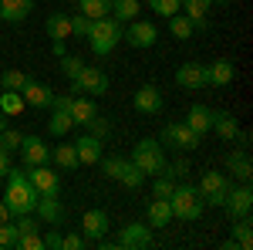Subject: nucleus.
Segmentation results:
<instances>
[{
	"label": "nucleus",
	"mask_w": 253,
	"mask_h": 250,
	"mask_svg": "<svg viewBox=\"0 0 253 250\" xmlns=\"http://www.w3.org/2000/svg\"><path fill=\"white\" fill-rule=\"evenodd\" d=\"M41 193L34 190V183L27 179V169L20 166V169H7V190H3V203H7V210L10 216H20V213H34L38 206Z\"/></svg>",
	"instance_id": "f257e3e1"
},
{
	"label": "nucleus",
	"mask_w": 253,
	"mask_h": 250,
	"mask_svg": "<svg viewBox=\"0 0 253 250\" xmlns=\"http://www.w3.org/2000/svg\"><path fill=\"white\" fill-rule=\"evenodd\" d=\"M122 34H125V24L115 20L112 14H105V17L91 20V31H88V48L95 51L98 58H105V54H112L118 44H122Z\"/></svg>",
	"instance_id": "f03ea898"
},
{
	"label": "nucleus",
	"mask_w": 253,
	"mask_h": 250,
	"mask_svg": "<svg viewBox=\"0 0 253 250\" xmlns=\"http://www.w3.org/2000/svg\"><path fill=\"white\" fill-rule=\"evenodd\" d=\"M169 206H172V220H199L203 210H206V203H203V196L196 186L189 183H175V190L169 193Z\"/></svg>",
	"instance_id": "7ed1b4c3"
},
{
	"label": "nucleus",
	"mask_w": 253,
	"mask_h": 250,
	"mask_svg": "<svg viewBox=\"0 0 253 250\" xmlns=\"http://www.w3.org/2000/svg\"><path fill=\"white\" fill-rule=\"evenodd\" d=\"M132 162H135L145 176H159L162 169H166L162 142H159V139H142V142H135V149H132Z\"/></svg>",
	"instance_id": "20e7f679"
},
{
	"label": "nucleus",
	"mask_w": 253,
	"mask_h": 250,
	"mask_svg": "<svg viewBox=\"0 0 253 250\" xmlns=\"http://www.w3.org/2000/svg\"><path fill=\"white\" fill-rule=\"evenodd\" d=\"M196 190H199V196H203L206 206H223L226 196H230V190H233V183H230L226 173H203V179H199Z\"/></svg>",
	"instance_id": "39448f33"
},
{
	"label": "nucleus",
	"mask_w": 253,
	"mask_h": 250,
	"mask_svg": "<svg viewBox=\"0 0 253 250\" xmlns=\"http://www.w3.org/2000/svg\"><path fill=\"white\" fill-rule=\"evenodd\" d=\"M162 146H172V149H182V152H193L203 146V135L193 132L186 122H172L162 129Z\"/></svg>",
	"instance_id": "423d86ee"
},
{
	"label": "nucleus",
	"mask_w": 253,
	"mask_h": 250,
	"mask_svg": "<svg viewBox=\"0 0 253 250\" xmlns=\"http://www.w3.org/2000/svg\"><path fill=\"white\" fill-rule=\"evenodd\" d=\"M71 85H75V92H78V95H88V98L98 95V98H101L105 92H108V75H105L101 68H95V64H84V68H81V75L75 78Z\"/></svg>",
	"instance_id": "0eeeda50"
},
{
	"label": "nucleus",
	"mask_w": 253,
	"mask_h": 250,
	"mask_svg": "<svg viewBox=\"0 0 253 250\" xmlns=\"http://www.w3.org/2000/svg\"><path fill=\"white\" fill-rule=\"evenodd\" d=\"M115 247H122V250H149L152 247V227H149V223H125V227L118 230Z\"/></svg>",
	"instance_id": "6e6552de"
},
{
	"label": "nucleus",
	"mask_w": 253,
	"mask_h": 250,
	"mask_svg": "<svg viewBox=\"0 0 253 250\" xmlns=\"http://www.w3.org/2000/svg\"><path fill=\"white\" fill-rule=\"evenodd\" d=\"M122 41L128 44V48H138V51H145V48H152L159 41V31L156 24H149V20H132L128 27H125V34H122Z\"/></svg>",
	"instance_id": "1a4fd4ad"
},
{
	"label": "nucleus",
	"mask_w": 253,
	"mask_h": 250,
	"mask_svg": "<svg viewBox=\"0 0 253 250\" xmlns=\"http://www.w3.org/2000/svg\"><path fill=\"white\" fill-rule=\"evenodd\" d=\"M27 169V179L34 183V190L41 196H61V176L54 169H47V162L44 166H24Z\"/></svg>",
	"instance_id": "9d476101"
},
{
	"label": "nucleus",
	"mask_w": 253,
	"mask_h": 250,
	"mask_svg": "<svg viewBox=\"0 0 253 250\" xmlns=\"http://www.w3.org/2000/svg\"><path fill=\"white\" fill-rule=\"evenodd\" d=\"M223 210L230 213V220L250 216V210H253V190H250V183L233 186V190H230V196H226V203H223Z\"/></svg>",
	"instance_id": "9b49d317"
},
{
	"label": "nucleus",
	"mask_w": 253,
	"mask_h": 250,
	"mask_svg": "<svg viewBox=\"0 0 253 250\" xmlns=\"http://www.w3.org/2000/svg\"><path fill=\"white\" fill-rule=\"evenodd\" d=\"M175 85L186 88V92H199V88H206V64H199V61H186V64H179V68H175Z\"/></svg>",
	"instance_id": "f8f14e48"
},
{
	"label": "nucleus",
	"mask_w": 253,
	"mask_h": 250,
	"mask_svg": "<svg viewBox=\"0 0 253 250\" xmlns=\"http://www.w3.org/2000/svg\"><path fill=\"white\" fill-rule=\"evenodd\" d=\"M20 98H24V105H31V108H51V101H54V88L44 85V81L27 78V85L20 88Z\"/></svg>",
	"instance_id": "ddd939ff"
},
{
	"label": "nucleus",
	"mask_w": 253,
	"mask_h": 250,
	"mask_svg": "<svg viewBox=\"0 0 253 250\" xmlns=\"http://www.w3.org/2000/svg\"><path fill=\"white\" fill-rule=\"evenodd\" d=\"M132 105H135V112H142V115H159L162 105H166V98H162V92H159L156 85H142L135 95H132Z\"/></svg>",
	"instance_id": "4468645a"
},
{
	"label": "nucleus",
	"mask_w": 253,
	"mask_h": 250,
	"mask_svg": "<svg viewBox=\"0 0 253 250\" xmlns=\"http://www.w3.org/2000/svg\"><path fill=\"white\" fill-rule=\"evenodd\" d=\"M20 162L24 166H44V162H51V149L44 146V139L24 135V142H20Z\"/></svg>",
	"instance_id": "2eb2a0df"
},
{
	"label": "nucleus",
	"mask_w": 253,
	"mask_h": 250,
	"mask_svg": "<svg viewBox=\"0 0 253 250\" xmlns=\"http://www.w3.org/2000/svg\"><path fill=\"white\" fill-rule=\"evenodd\" d=\"M108 227H112V223H108V213L105 210H88L81 216V230H84L81 237H84L88 244H98V240L108 233Z\"/></svg>",
	"instance_id": "dca6fc26"
},
{
	"label": "nucleus",
	"mask_w": 253,
	"mask_h": 250,
	"mask_svg": "<svg viewBox=\"0 0 253 250\" xmlns=\"http://www.w3.org/2000/svg\"><path fill=\"white\" fill-rule=\"evenodd\" d=\"M101 149H105V139H98V135H81L78 142H75V152H78V162L81 166H98V159H101Z\"/></svg>",
	"instance_id": "f3484780"
},
{
	"label": "nucleus",
	"mask_w": 253,
	"mask_h": 250,
	"mask_svg": "<svg viewBox=\"0 0 253 250\" xmlns=\"http://www.w3.org/2000/svg\"><path fill=\"white\" fill-rule=\"evenodd\" d=\"M233 78H236V68L230 58H216L213 64H206V85H213V88H226Z\"/></svg>",
	"instance_id": "a211bd4d"
},
{
	"label": "nucleus",
	"mask_w": 253,
	"mask_h": 250,
	"mask_svg": "<svg viewBox=\"0 0 253 250\" xmlns=\"http://www.w3.org/2000/svg\"><path fill=\"white\" fill-rule=\"evenodd\" d=\"M34 213H38L41 223H47V227H58V223H64V206H61L58 196H41L38 206H34Z\"/></svg>",
	"instance_id": "6ab92c4d"
},
{
	"label": "nucleus",
	"mask_w": 253,
	"mask_h": 250,
	"mask_svg": "<svg viewBox=\"0 0 253 250\" xmlns=\"http://www.w3.org/2000/svg\"><path fill=\"white\" fill-rule=\"evenodd\" d=\"M226 169H230V173H233L236 179H240V183H250V179H253V162H250V152H247L243 146H240L236 152H230V155H226Z\"/></svg>",
	"instance_id": "aec40b11"
},
{
	"label": "nucleus",
	"mask_w": 253,
	"mask_h": 250,
	"mask_svg": "<svg viewBox=\"0 0 253 250\" xmlns=\"http://www.w3.org/2000/svg\"><path fill=\"white\" fill-rule=\"evenodd\" d=\"M210 7H213V0H182V14L193 20L196 31H206L210 27V20H206Z\"/></svg>",
	"instance_id": "412c9836"
},
{
	"label": "nucleus",
	"mask_w": 253,
	"mask_h": 250,
	"mask_svg": "<svg viewBox=\"0 0 253 250\" xmlns=\"http://www.w3.org/2000/svg\"><path fill=\"white\" fill-rule=\"evenodd\" d=\"M34 10V0H0V17L10 20V24H20V20L31 17Z\"/></svg>",
	"instance_id": "4be33fe9"
},
{
	"label": "nucleus",
	"mask_w": 253,
	"mask_h": 250,
	"mask_svg": "<svg viewBox=\"0 0 253 250\" xmlns=\"http://www.w3.org/2000/svg\"><path fill=\"white\" fill-rule=\"evenodd\" d=\"M145 216H149V227L156 230V227H169L172 223V206H169V200H152L149 206H145Z\"/></svg>",
	"instance_id": "5701e85b"
},
{
	"label": "nucleus",
	"mask_w": 253,
	"mask_h": 250,
	"mask_svg": "<svg viewBox=\"0 0 253 250\" xmlns=\"http://www.w3.org/2000/svg\"><path fill=\"white\" fill-rule=\"evenodd\" d=\"M68 112H71V122H75V125H88V122L98 115V105L88 95H81V98H71V108H68Z\"/></svg>",
	"instance_id": "b1692460"
},
{
	"label": "nucleus",
	"mask_w": 253,
	"mask_h": 250,
	"mask_svg": "<svg viewBox=\"0 0 253 250\" xmlns=\"http://www.w3.org/2000/svg\"><path fill=\"white\" fill-rule=\"evenodd\" d=\"M219 139H226V142H233L236 139V132H240V122H236L230 112H216L213 108V125H210Z\"/></svg>",
	"instance_id": "393cba45"
},
{
	"label": "nucleus",
	"mask_w": 253,
	"mask_h": 250,
	"mask_svg": "<svg viewBox=\"0 0 253 250\" xmlns=\"http://www.w3.org/2000/svg\"><path fill=\"white\" fill-rule=\"evenodd\" d=\"M71 112L64 108V105H51V122H47V132L54 135V139H61V135L71 132Z\"/></svg>",
	"instance_id": "a878e982"
},
{
	"label": "nucleus",
	"mask_w": 253,
	"mask_h": 250,
	"mask_svg": "<svg viewBox=\"0 0 253 250\" xmlns=\"http://www.w3.org/2000/svg\"><path fill=\"white\" fill-rule=\"evenodd\" d=\"M186 125H189L193 132L206 135V132H210V125H213V108H206V105H193L189 115H186Z\"/></svg>",
	"instance_id": "bb28decb"
},
{
	"label": "nucleus",
	"mask_w": 253,
	"mask_h": 250,
	"mask_svg": "<svg viewBox=\"0 0 253 250\" xmlns=\"http://www.w3.org/2000/svg\"><path fill=\"white\" fill-rule=\"evenodd\" d=\"M44 27H47V38L51 41H68L71 38V17H68V14H47Z\"/></svg>",
	"instance_id": "cd10ccee"
},
{
	"label": "nucleus",
	"mask_w": 253,
	"mask_h": 250,
	"mask_svg": "<svg viewBox=\"0 0 253 250\" xmlns=\"http://www.w3.org/2000/svg\"><path fill=\"white\" fill-rule=\"evenodd\" d=\"M51 159H54V166L64 169V173H71V169H78V152H75V142H68V146H54L51 149Z\"/></svg>",
	"instance_id": "c85d7f7f"
},
{
	"label": "nucleus",
	"mask_w": 253,
	"mask_h": 250,
	"mask_svg": "<svg viewBox=\"0 0 253 250\" xmlns=\"http://www.w3.org/2000/svg\"><path fill=\"white\" fill-rule=\"evenodd\" d=\"M138 10H142L138 0H112V17L122 20V24H132L138 17Z\"/></svg>",
	"instance_id": "c756f323"
},
{
	"label": "nucleus",
	"mask_w": 253,
	"mask_h": 250,
	"mask_svg": "<svg viewBox=\"0 0 253 250\" xmlns=\"http://www.w3.org/2000/svg\"><path fill=\"white\" fill-rule=\"evenodd\" d=\"M78 3V14H84V17H105V14H112V0H75Z\"/></svg>",
	"instance_id": "7c9ffc66"
},
{
	"label": "nucleus",
	"mask_w": 253,
	"mask_h": 250,
	"mask_svg": "<svg viewBox=\"0 0 253 250\" xmlns=\"http://www.w3.org/2000/svg\"><path fill=\"white\" fill-rule=\"evenodd\" d=\"M169 20V31H172V38L175 41H189L196 34V27H193V20L186 17V14H172V17H166Z\"/></svg>",
	"instance_id": "2f4dec72"
},
{
	"label": "nucleus",
	"mask_w": 253,
	"mask_h": 250,
	"mask_svg": "<svg viewBox=\"0 0 253 250\" xmlns=\"http://www.w3.org/2000/svg\"><path fill=\"white\" fill-rule=\"evenodd\" d=\"M233 233H236V247H240V250H250L253 247V223H250V216L233 220Z\"/></svg>",
	"instance_id": "473e14b6"
},
{
	"label": "nucleus",
	"mask_w": 253,
	"mask_h": 250,
	"mask_svg": "<svg viewBox=\"0 0 253 250\" xmlns=\"http://www.w3.org/2000/svg\"><path fill=\"white\" fill-rule=\"evenodd\" d=\"M145 179H149V176L142 173L132 159H125V169H122V176H118V183H125L128 190H142V183H145Z\"/></svg>",
	"instance_id": "72a5a7b5"
},
{
	"label": "nucleus",
	"mask_w": 253,
	"mask_h": 250,
	"mask_svg": "<svg viewBox=\"0 0 253 250\" xmlns=\"http://www.w3.org/2000/svg\"><path fill=\"white\" fill-rule=\"evenodd\" d=\"M0 112H3L7 118L20 115V112H24V98H20V92H3V88H0Z\"/></svg>",
	"instance_id": "f704fd0d"
},
{
	"label": "nucleus",
	"mask_w": 253,
	"mask_h": 250,
	"mask_svg": "<svg viewBox=\"0 0 253 250\" xmlns=\"http://www.w3.org/2000/svg\"><path fill=\"white\" fill-rule=\"evenodd\" d=\"M27 78L31 75H24L20 68H10V71L0 75V88H3V92H20V88L27 85Z\"/></svg>",
	"instance_id": "c9c22d12"
},
{
	"label": "nucleus",
	"mask_w": 253,
	"mask_h": 250,
	"mask_svg": "<svg viewBox=\"0 0 253 250\" xmlns=\"http://www.w3.org/2000/svg\"><path fill=\"white\" fill-rule=\"evenodd\" d=\"M81 68H84V61L75 58V54H64V58H61V75L68 78V81H75V78L81 75Z\"/></svg>",
	"instance_id": "e433bc0d"
},
{
	"label": "nucleus",
	"mask_w": 253,
	"mask_h": 250,
	"mask_svg": "<svg viewBox=\"0 0 253 250\" xmlns=\"http://www.w3.org/2000/svg\"><path fill=\"white\" fill-rule=\"evenodd\" d=\"M175 190V179L169 173H159V179L152 183V196H159V200H169V193Z\"/></svg>",
	"instance_id": "4c0bfd02"
},
{
	"label": "nucleus",
	"mask_w": 253,
	"mask_h": 250,
	"mask_svg": "<svg viewBox=\"0 0 253 250\" xmlns=\"http://www.w3.org/2000/svg\"><path fill=\"white\" fill-rule=\"evenodd\" d=\"M149 7L156 10L159 17H172V14H179L182 0H149Z\"/></svg>",
	"instance_id": "58836bf2"
},
{
	"label": "nucleus",
	"mask_w": 253,
	"mask_h": 250,
	"mask_svg": "<svg viewBox=\"0 0 253 250\" xmlns=\"http://www.w3.org/2000/svg\"><path fill=\"white\" fill-rule=\"evenodd\" d=\"M17 247V230H14V220L0 223V250H10Z\"/></svg>",
	"instance_id": "ea45409f"
},
{
	"label": "nucleus",
	"mask_w": 253,
	"mask_h": 250,
	"mask_svg": "<svg viewBox=\"0 0 253 250\" xmlns=\"http://www.w3.org/2000/svg\"><path fill=\"white\" fill-rule=\"evenodd\" d=\"M20 142H24V135L14 132V129H3V132H0V146H3L7 152H17V149H20Z\"/></svg>",
	"instance_id": "a19ab883"
},
{
	"label": "nucleus",
	"mask_w": 253,
	"mask_h": 250,
	"mask_svg": "<svg viewBox=\"0 0 253 250\" xmlns=\"http://www.w3.org/2000/svg\"><path fill=\"white\" fill-rule=\"evenodd\" d=\"M17 247H20V250H41V247H44V237H41V230L17 237Z\"/></svg>",
	"instance_id": "79ce46f5"
},
{
	"label": "nucleus",
	"mask_w": 253,
	"mask_h": 250,
	"mask_svg": "<svg viewBox=\"0 0 253 250\" xmlns=\"http://www.w3.org/2000/svg\"><path fill=\"white\" fill-rule=\"evenodd\" d=\"M88 31H91V17H84V14H75V17H71V34H78V38H88Z\"/></svg>",
	"instance_id": "37998d69"
},
{
	"label": "nucleus",
	"mask_w": 253,
	"mask_h": 250,
	"mask_svg": "<svg viewBox=\"0 0 253 250\" xmlns=\"http://www.w3.org/2000/svg\"><path fill=\"white\" fill-rule=\"evenodd\" d=\"M88 247V240L81 237V233H68V237H61V250H81Z\"/></svg>",
	"instance_id": "c03bdc74"
},
{
	"label": "nucleus",
	"mask_w": 253,
	"mask_h": 250,
	"mask_svg": "<svg viewBox=\"0 0 253 250\" xmlns=\"http://www.w3.org/2000/svg\"><path fill=\"white\" fill-rule=\"evenodd\" d=\"M88 132H91V135H98V139H105V135H108V118L95 115L91 122H88Z\"/></svg>",
	"instance_id": "a18cd8bd"
},
{
	"label": "nucleus",
	"mask_w": 253,
	"mask_h": 250,
	"mask_svg": "<svg viewBox=\"0 0 253 250\" xmlns=\"http://www.w3.org/2000/svg\"><path fill=\"white\" fill-rule=\"evenodd\" d=\"M162 173H169L175 179V183H179V179H182V176L189 173V166H186V162H182V159H179V162H172V166H166V169H162Z\"/></svg>",
	"instance_id": "49530a36"
},
{
	"label": "nucleus",
	"mask_w": 253,
	"mask_h": 250,
	"mask_svg": "<svg viewBox=\"0 0 253 250\" xmlns=\"http://www.w3.org/2000/svg\"><path fill=\"white\" fill-rule=\"evenodd\" d=\"M44 247H47V250H61V233L58 230H47V233H44Z\"/></svg>",
	"instance_id": "de8ad7c7"
},
{
	"label": "nucleus",
	"mask_w": 253,
	"mask_h": 250,
	"mask_svg": "<svg viewBox=\"0 0 253 250\" xmlns=\"http://www.w3.org/2000/svg\"><path fill=\"white\" fill-rule=\"evenodd\" d=\"M10 166H14V162H10V152L0 146V176H7V169H10Z\"/></svg>",
	"instance_id": "09e8293b"
},
{
	"label": "nucleus",
	"mask_w": 253,
	"mask_h": 250,
	"mask_svg": "<svg viewBox=\"0 0 253 250\" xmlns=\"http://www.w3.org/2000/svg\"><path fill=\"white\" fill-rule=\"evenodd\" d=\"M7 220H10V210H7V203L0 200V223H7Z\"/></svg>",
	"instance_id": "8fccbe9b"
},
{
	"label": "nucleus",
	"mask_w": 253,
	"mask_h": 250,
	"mask_svg": "<svg viewBox=\"0 0 253 250\" xmlns=\"http://www.w3.org/2000/svg\"><path fill=\"white\" fill-rule=\"evenodd\" d=\"M54 54H58V58H64V54H68V51H64V41H54Z\"/></svg>",
	"instance_id": "3c124183"
},
{
	"label": "nucleus",
	"mask_w": 253,
	"mask_h": 250,
	"mask_svg": "<svg viewBox=\"0 0 253 250\" xmlns=\"http://www.w3.org/2000/svg\"><path fill=\"white\" fill-rule=\"evenodd\" d=\"M3 129H7V115L0 112V132H3Z\"/></svg>",
	"instance_id": "603ef678"
},
{
	"label": "nucleus",
	"mask_w": 253,
	"mask_h": 250,
	"mask_svg": "<svg viewBox=\"0 0 253 250\" xmlns=\"http://www.w3.org/2000/svg\"><path fill=\"white\" fill-rule=\"evenodd\" d=\"M0 24H3V17H0Z\"/></svg>",
	"instance_id": "864d4df0"
}]
</instances>
